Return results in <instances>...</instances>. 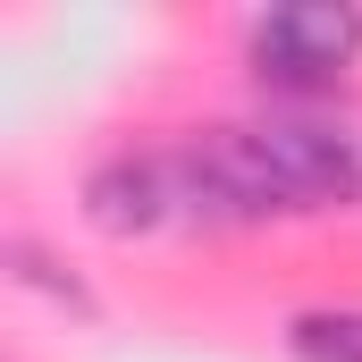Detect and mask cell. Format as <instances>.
Listing matches in <instances>:
<instances>
[{
	"label": "cell",
	"instance_id": "1",
	"mask_svg": "<svg viewBox=\"0 0 362 362\" xmlns=\"http://www.w3.org/2000/svg\"><path fill=\"white\" fill-rule=\"evenodd\" d=\"M253 76L278 93H337V76L362 59V8L346 0H286L253 17Z\"/></svg>",
	"mask_w": 362,
	"mask_h": 362
},
{
	"label": "cell",
	"instance_id": "2",
	"mask_svg": "<svg viewBox=\"0 0 362 362\" xmlns=\"http://www.w3.org/2000/svg\"><path fill=\"white\" fill-rule=\"evenodd\" d=\"M253 135H262V152H270V169H278L295 211H346V202H362V160H354L346 135H329L312 118H253Z\"/></svg>",
	"mask_w": 362,
	"mask_h": 362
},
{
	"label": "cell",
	"instance_id": "3",
	"mask_svg": "<svg viewBox=\"0 0 362 362\" xmlns=\"http://www.w3.org/2000/svg\"><path fill=\"white\" fill-rule=\"evenodd\" d=\"M177 211V194H169V160H135V152H118V160H101L85 177V219L101 236H152L160 219Z\"/></svg>",
	"mask_w": 362,
	"mask_h": 362
},
{
	"label": "cell",
	"instance_id": "4",
	"mask_svg": "<svg viewBox=\"0 0 362 362\" xmlns=\"http://www.w3.org/2000/svg\"><path fill=\"white\" fill-rule=\"evenodd\" d=\"M185 144L202 152V169L236 202V219H295V202H286V185H278V169H270V152H262L253 127H194Z\"/></svg>",
	"mask_w": 362,
	"mask_h": 362
},
{
	"label": "cell",
	"instance_id": "5",
	"mask_svg": "<svg viewBox=\"0 0 362 362\" xmlns=\"http://www.w3.org/2000/svg\"><path fill=\"white\" fill-rule=\"evenodd\" d=\"M295 362H362V303H320L286 320Z\"/></svg>",
	"mask_w": 362,
	"mask_h": 362
},
{
	"label": "cell",
	"instance_id": "6",
	"mask_svg": "<svg viewBox=\"0 0 362 362\" xmlns=\"http://www.w3.org/2000/svg\"><path fill=\"white\" fill-rule=\"evenodd\" d=\"M8 262H17V278H25V286H42L51 303H68V312H93V295L76 286V278H59V262H51V253H34V245H8Z\"/></svg>",
	"mask_w": 362,
	"mask_h": 362
}]
</instances>
